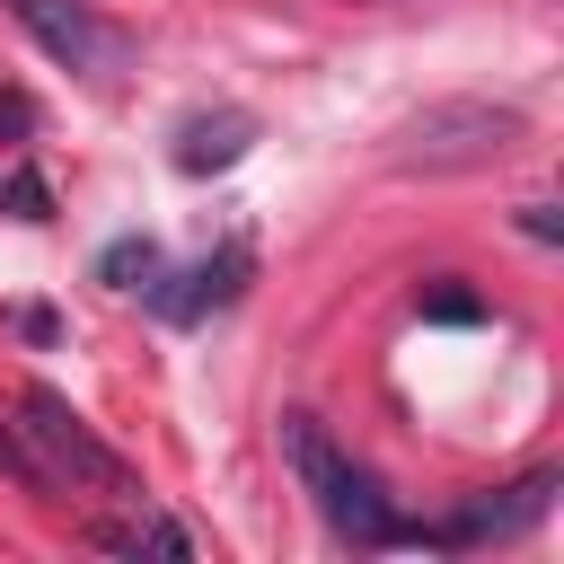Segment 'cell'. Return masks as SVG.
I'll return each instance as SVG.
<instances>
[{
	"label": "cell",
	"instance_id": "obj_8",
	"mask_svg": "<svg viewBox=\"0 0 564 564\" xmlns=\"http://www.w3.org/2000/svg\"><path fill=\"white\" fill-rule=\"evenodd\" d=\"M88 546H106V555H167V564H185V555H194V538H185L176 520H159V511L97 520V529H88Z\"/></svg>",
	"mask_w": 564,
	"mask_h": 564
},
{
	"label": "cell",
	"instance_id": "obj_11",
	"mask_svg": "<svg viewBox=\"0 0 564 564\" xmlns=\"http://www.w3.org/2000/svg\"><path fill=\"white\" fill-rule=\"evenodd\" d=\"M414 317H432V326H476V317H485V300H476V291H458V282L441 273L432 291H414Z\"/></svg>",
	"mask_w": 564,
	"mask_h": 564
},
{
	"label": "cell",
	"instance_id": "obj_13",
	"mask_svg": "<svg viewBox=\"0 0 564 564\" xmlns=\"http://www.w3.org/2000/svg\"><path fill=\"white\" fill-rule=\"evenodd\" d=\"M520 229H529L538 247H555V238H564V220H555V203H520Z\"/></svg>",
	"mask_w": 564,
	"mask_h": 564
},
{
	"label": "cell",
	"instance_id": "obj_5",
	"mask_svg": "<svg viewBox=\"0 0 564 564\" xmlns=\"http://www.w3.org/2000/svg\"><path fill=\"white\" fill-rule=\"evenodd\" d=\"M9 18H18V26H26L62 70H79V79H115V70H123V53H132V44H123V26H106L88 0H9Z\"/></svg>",
	"mask_w": 564,
	"mask_h": 564
},
{
	"label": "cell",
	"instance_id": "obj_2",
	"mask_svg": "<svg viewBox=\"0 0 564 564\" xmlns=\"http://www.w3.org/2000/svg\"><path fill=\"white\" fill-rule=\"evenodd\" d=\"M529 132L520 106H494V97H441L423 115H405L388 132V159L414 167V176H458V167H494L511 141Z\"/></svg>",
	"mask_w": 564,
	"mask_h": 564
},
{
	"label": "cell",
	"instance_id": "obj_1",
	"mask_svg": "<svg viewBox=\"0 0 564 564\" xmlns=\"http://www.w3.org/2000/svg\"><path fill=\"white\" fill-rule=\"evenodd\" d=\"M282 458H291V476L308 485L317 520H326L344 546H361V555L397 546V502H388V485H379L370 467H352V458L326 441L317 414H282Z\"/></svg>",
	"mask_w": 564,
	"mask_h": 564
},
{
	"label": "cell",
	"instance_id": "obj_3",
	"mask_svg": "<svg viewBox=\"0 0 564 564\" xmlns=\"http://www.w3.org/2000/svg\"><path fill=\"white\" fill-rule=\"evenodd\" d=\"M18 432L35 441V458L53 467V485H70V494H123V502H141V476L123 467V449H106L88 423H79V405L62 397V388H26L18 397Z\"/></svg>",
	"mask_w": 564,
	"mask_h": 564
},
{
	"label": "cell",
	"instance_id": "obj_9",
	"mask_svg": "<svg viewBox=\"0 0 564 564\" xmlns=\"http://www.w3.org/2000/svg\"><path fill=\"white\" fill-rule=\"evenodd\" d=\"M150 273H159V247H150L141 229H123V238L97 247V282H106V291H141Z\"/></svg>",
	"mask_w": 564,
	"mask_h": 564
},
{
	"label": "cell",
	"instance_id": "obj_7",
	"mask_svg": "<svg viewBox=\"0 0 564 564\" xmlns=\"http://www.w3.org/2000/svg\"><path fill=\"white\" fill-rule=\"evenodd\" d=\"M256 150V115L247 106H212V115H185L176 123V176H220V167H238Z\"/></svg>",
	"mask_w": 564,
	"mask_h": 564
},
{
	"label": "cell",
	"instance_id": "obj_4",
	"mask_svg": "<svg viewBox=\"0 0 564 564\" xmlns=\"http://www.w3.org/2000/svg\"><path fill=\"white\" fill-rule=\"evenodd\" d=\"M546 511H555V467H529L520 485L467 494L449 520H397V546H502V538H529Z\"/></svg>",
	"mask_w": 564,
	"mask_h": 564
},
{
	"label": "cell",
	"instance_id": "obj_10",
	"mask_svg": "<svg viewBox=\"0 0 564 564\" xmlns=\"http://www.w3.org/2000/svg\"><path fill=\"white\" fill-rule=\"evenodd\" d=\"M0 467H9V476H18V485H26L35 502H53V494H62V485H53V467L35 458V441H26L18 423H0Z\"/></svg>",
	"mask_w": 564,
	"mask_h": 564
},
{
	"label": "cell",
	"instance_id": "obj_14",
	"mask_svg": "<svg viewBox=\"0 0 564 564\" xmlns=\"http://www.w3.org/2000/svg\"><path fill=\"white\" fill-rule=\"evenodd\" d=\"M0 132H9V141H26V132H35V106H26L18 88H0Z\"/></svg>",
	"mask_w": 564,
	"mask_h": 564
},
{
	"label": "cell",
	"instance_id": "obj_15",
	"mask_svg": "<svg viewBox=\"0 0 564 564\" xmlns=\"http://www.w3.org/2000/svg\"><path fill=\"white\" fill-rule=\"evenodd\" d=\"M18 335L26 344H53V308H18Z\"/></svg>",
	"mask_w": 564,
	"mask_h": 564
},
{
	"label": "cell",
	"instance_id": "obj_12",
	"mask_svg": "<svg viewBox=\"0 0 564 564\" xmlns=\"http://www.w3.org/2000/svg\"><path fill=\"white\" fill-rule=\"evenodd\" d=\"M0 203H18V220H53V194H44V176H26V167L0 185Z\"/></svg>",
	"mask_w": 564,
	"mask_h": 564
},
{
	"label": "cell",
	"instance_id": "obj_6",
	"mask_svg": "<svg viewBox=\"0 0 564 564\" xmlns=\"http://www.w3.org/2000/svg\"><path fill=\"white\" fill-rule=\"evenodd\" d=\"M247 273H256V247H247V238H229V247H212L203 264H185L176 282H159V273H150V308H159L167 326H203L212 308H229V300L247 291Z\"/></svg>",
	"mask_w": 564,
	"mask_h": 564
}]
</instances>
